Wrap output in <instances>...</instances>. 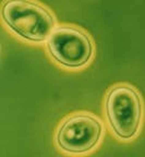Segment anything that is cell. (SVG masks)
<instances>
[{
  "label": "cell",
  "instance_id": "6da1fadb",
  "mask_svg": "<svg viewBox=\"0 0 145 157\" xmlns=\"http://www.w3.org/2000/svg\"><path fill=\"white\" fill-rule=\"evenodd\" d=\"M1 17L17 36L32 43L47 42L56 27L54 15L33 0H6Z\"/></svg>",
  "mask_w": 145,
  "mask_h": 157
},
{
  "label": "cell",
  "instance_id": "7a4b0ae2",
  "mask_svg": "<svg viewBox=\"0 0 145 157\" xmlns=\"http://www.w3.org/2000/svg\"><path fill=\"white\" fill-rule=\"evenodd\" d=\"M106 117L113 132L120 140H132L138 134L142 121V101L130 85L113 86L105 101Z\"/></svg>",
  "mask_w": 145,
  "mask_h": 157
},
{
  "label": "cell",
  "instance_id": "3957f363",
  "mask_svg": "<svg viewBox=\"0 0 145 157\" xmlns=\"http://www.w3.org/2000/svg\"><path fill=\"white\" fill-rule=\"evenodd\" d=\"M50 56L66 68L78 69L89 63L93 56V44L90 36L78 27L56 26L47 39Z\"/></svg>",
  "mask_w": 145,
  "mask_h": 157
},
{
  "label": "cell",
  "instance_id": "277c9868",
  "mask_svg": "<svg viewBox=\"0 0 145 157\" xmlns=\"http://www.w3.org/2000/svg\"><path fill=\"white\" fill-rule=\"evenodd\" d=\"M103 136V125L98 118L81 113L70 116L60 124L56 143L68 154H84L92 151Z\"/></svg>",
  "mask_w": 145,
  "mask_h": 157
}]
</instances>
